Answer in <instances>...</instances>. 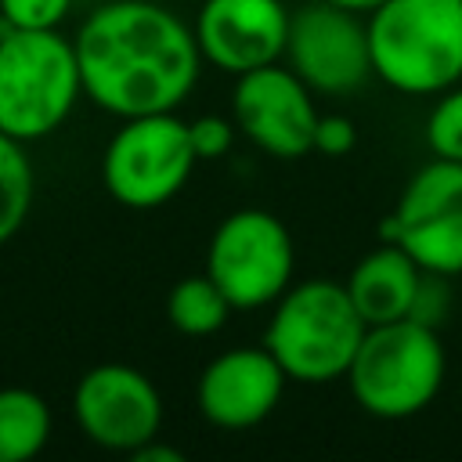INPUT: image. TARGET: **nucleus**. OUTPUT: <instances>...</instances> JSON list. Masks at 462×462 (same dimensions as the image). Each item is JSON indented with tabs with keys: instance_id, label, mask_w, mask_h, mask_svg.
<instances>
[{
	"instance_id": "18",
	"label": "nucleus",
	"mask_w": 462,
	"mask_h": 462,
	"mask_svg": "<svg viewBox=\"0 0 462 462\" xmlns=\"http://www.w3.org/2000/svg\"><path fill=\"white\" fill-rule=\"evenodd\" d=\"M426 144L433 159L462 162V83L433 94V108L426 116Z\"/></svg>"
},
{
	"instance_id": "6",
	"label": "nucleus",
	"mask_w": 462,
	"mask_h": 462,
	"mask_svg": "<svg viewBox=\"0 0 462 462\" xmlns=\"http://www.w3.org/2000/svg\"><path fill=\"white\" fill-rule=\"evenodd\" d=\"M199 155L173 112L130 116L101 152V184L126 209H159L180 195Z\"/></svg>"
},
{
	"instance_id": "7",
	"label": "nucleus",
	"mask_w": 462,
	"mask_h": 462,
	"mask_svg": "<svg viewBox=\"0 0 462 462\" xmlns=\"http://www.w3.org/2000/svg\"><path fill=\"white\" fill-rule=\"evenodd\" d=\"M206 274L235 310L271 307L296 274V245L282 217L242 206L227 213L206 245Z\"/></svg>"
},
{
	"instance_id": "20",
	"label": "nucleus",
	"mask_w": 462,
	"mask_h": 462,
	"mask_svg": "<svg viewBox=\"0 0 462 462\" xmlns=\"http://www.w3.org/2000/svg\"><path fill=\"white\" fill-rule=\"evenodd\" d=\"M235 134H238V126H235V119H227V116H199V119H191L188 123V137H191V148H195V155L206 162V159H220V155H227L231 152V144H235Z\"/></svg>"
},
{
	"instance_id": "8",
	"label": "nucleus",
	"mask_w": 462,
	"mask_h": 462,
	"mask_svg": "<svg viewBox=\"0 0 462 462\" xmlns=\"http://www.w3.org/2000/svg\"><path fill=\"white\" fill-rule=\"evenodd\" d=\"M383 238L397 242L422 271L458 278L462 274V162L430 159L419 166L393 213L383 224Z\"/></svg>"
},
{
	"instance_id": "5",
	"label": "nucleus",
	"mask_w": 462,
	"mask_h": 462,
	"mask_svg": "<svg viewBox=\"0 0 462 462\" xmlns=\"http://www.w3.org/2000/svg\"><path fill=\"white\" fill-rule=\"evenodd\" d=\"M83 97L79 61L58 29L0 32V130L22 144L54 134Z\"/></svg>"
},
{
	"instance_id": "21",
	"label": "nucleus",
	"mask_w": 462,
	"mask_h": 462,
	"mask_svg": "<svg viewBox=\"0 0 462 462\" xmlns=\"http://www.w3.org/2000/svg\"><path fill=\"white\" fill-rule=\"evenodd\" d=\"M448 282H451V278L426 271L422 282H419V292H415V303H411V314H408V318H415V321L437 328V325L448 318V307H451V289H448Z\"/></svg>"
},
{
	"instance_id": "4",
	"label": "nucleus",
	"mask_w": 462,
	"mask_h": 462,
	"mask_svg": "<svg viewBox=\"0 0 462 462\" xmlns=\"http://www.w3.org/2000/svg\"><path fill=\"white\" fill-rule=\"evenodd\" d=\"M444 375L448 354L437 328L401 318L365 328V339L343 379L365 415L401 422L437 401Z\"/></svg>"
},
{
	"instance_id": "2",
	"label": "nucleus",
	"mask_w": 462,
	"mask_h": 462,
	"mask_svg": "<svg viewBox=\"0 0 462 462\" xmlns=\"http://www.w3.org/2000/svg\"><path fill=\"white\" fill-rule=\"evenodd\" d=\"M365 29L372 76L390 90L433 97L462 83V0H383Z\"/></svg>"
},
{
	"instance_id": "15",
	"label": "nucleus",
	"mask_w": 462,
	"mask_h": 462,
	"mask_svg": "<svg viewBox=\"0 0 462 462\" xmlns=\"http://www.w3.org/2000/svg\"><path fill=\"white\" fill-rule=\"evenodd\" d=\"M51 440V408L36 390H0V462H29Z\"/></svg>"
},
{
	"instance_id": "19",
	"label": "nucleus",
	"mask_w": 462,
	"mask_h": 462,
	"mask_svg": "<svg viewBox=\"0 0 462 462\" xmlns=\"http://www.w3.org/2000/svg\"><path fill=\"white\" fill-rule=\"evenodd\" d=\"M72 11V0H0L4 29H58Z\"/></svg>"
},
{
	"instance_id": "23",
	"label": "nucleus",
	"mask_w": 462,
	"mask_h": 462,
	"mask_svg": "<svg viewBox=\"0 0 462 462\" xmlns=\"http://www.w3.org/2000/svg\"><path fill=\"white\" fill-rule=\"evenodd\" d=\"M130 458L134 462H184V455L177 448H170V444H159V437H152L148 444H141Z\"/></svg>"
},
{
	"instance_id": "10",
	"label": "nucleus",
	"mask_w": 462,
	"mask_h": 462,
	"mask_svg": "<svg viewBox=\"0 0 462 462\" xmlns=\"http://www.w3.org/2000/svg\"><path fill=\"white\" fill-rule=\"evenodd\" d=\"M314 94L343 97L372 76L365 14L314 0L292 11L289 43L282 58Z\"/></svg>"
},
{
	"instance_id": "13",
	"label": "nucleus",
	"mask_w": 462,
	"mask_h": 462,
	"mask_svg": "<svg viewBox=\"0 0 462 462\" xmlns=\"http://www.w3.org/2000/svg\"><path fill=\"white\" fill-rule=\"evenodd\" d=\"M285 383L289 375L267 346H231L202 368L195 404L217 430H253L282 404Z\"/></svg>"
},
{
	"instance_id": "3",
	"label": "nucleus",
	"mask_w": 462,
	"mask_h": 462,
	"mask_svg": "<svg viewBox=\"0 0 462 462\" xmlns=\"http://www.w3.org/2000/svg\"><path fill=\"white\" fill-rule=\"evenodd\" d=\"M271 307L263 346L282 365L289 383L325 386L346 375L368 325L343 282H292Z\"/></svg>"
},
{
	"instance_id": "16",
	"label": "nucleus",
	"mask_w": 462,
	"mask_h": 462,
	"mask_svg": "<svg viewBox=\"0 0 462 462\" xmlns=\"http://www.w3.org/2000/svg\"><path fill=\"white\" fill-rule=\"evenodd\" d=\"M231 303L227 296L217 289V282L202 271V274H188L180 278L170 296H166V318L170 325L180 332V336H191V339H206L213 332H220L231 318Z\"/></svg>"
},
{
	"instance_id": "24",
	"label": "nucleus",
	"mask_w": 462,
	"mask_h": 462,
	"mask_svg": "<svg viewBox=\"0 0 462 462\" xmlns=\"http://www.w3.org/2000/svg\"><path fill=\"white\" fill-rule=\"evenodd\" d=\"M325 4H336V7H346V11H357V14H368V11H375L383 0H325Z\"/></svg>"
},
{
	"instance_id": "1",
	"label": "nucleus",
	"mask_w": 462,
	"mask_h": 462,
	"mask_svg": "<svg viewBox=\"0 0 462 462\" xmlns=\"http://www.w3.org/2000/svg\"><path fill=\"white\" fill-rule=\"evenodd\" d=\"M83 94L119 116L177 112L195 90L202 51L195 29L155 0H108L72 36Z\"/></svg>"
},
{
	"instance_id": "14",
	"label": "nucleus",
	"mask_w": 462,
	"mask_h": 462,
	"mask_svg": "<svg viewBox=\"0 0 462 462\" xmlns=\"http://www.w3.org/2000/svg\"><path fill=\"white\" fill-rule=\"evenodd\" d=\"M422 274L426 271L397 242H383L354 263L343 285L357 314L365 318V325H386V321H401L411 314Z\"/></svg>"
},
{
	"instance_id": "12",
	"label": "nucleus",
	"mask_w": 462,
	"mask_h": 462,
	"mask_svg": "<svg viewBox=\"0 0 462 462\" xmlns=\"http://www.w3.org/2000/svg\"><path fill=\"white\" fill-rule=\"evenodd\" d=\"M289 22L285 0H202L191 29L206 65L242 76L285 58Z\"/></svg>"
},
{
	"instance_id": "22",
	"label": "nucleus",
	"mask_w": 462,
	"mask_h": 462,
	"mask_svg": "<svg viewBox=\"0 0 462 462\" xmlns=\"http://www.w3.org/2000/svg\"><path fill=\"white\" fill-rule=\"evenodd\" d=\"M357 144V126L346 116H318L314 123V152L339 159Z\"/></svg>"
},
{
	"instance_id": "9",
	"label": "nucleus",
	"mask_w": 462,
	"mask_h": 462,
	"mask_svg": "<svg viewBox=\"0 0 462 462\" xmlns=\"http://www.w3.org/2000/svg\"><path fill=\"white\" fill-rule=\"evenodd\" d=\"M72 415L79 433L119 455H134L162 430V397L155 383L123 361L94 365L72 390Z\"/></svg>"
},
{
	"instance_id": "17",
	"label": "nucleus",
	"mask_w": 462,
	"mask_h": 462,
	"mask_svg": "<svg viewBox=\"0 0 462 462\" xmlns=\"http://www.w3.org/2000/svg\"><path fill=\"white\" fill-rule=\"evenodd\" d=\"M32 191L36 177L25 144L0 130V245H7L22 231L32 209Z\"/></svg>"
},
{
	"instance_id": "11",
	"label": "nucleus",
	"mask_w": 462,
	"mask_h": 462,
	"mask_svg": "<svg viewBox=\"0 0 462 462\" xmlns=\"http://www.w3.org/2000/svg\"><path fill=\"white\" fill-rule=\"evenodd\" d=\"M231 119L245 141L274 159H300L314 152V90L285 61L235 76Z\"/></svg>"
}]
</instances>
